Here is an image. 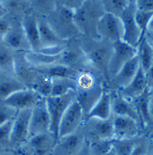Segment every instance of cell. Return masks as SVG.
Here are the masks:
<instances>
[{
  "instance_id": "cell-49",
  "label": "cell",
  "mask_w": 153,
  "mask_h": 155,
  "mask_svg": "<svg viewBox=\"0 0 153 155\" xmlns=\"http://www.w3.org/2000/svg\"><path fill=\"white\" fill-rule=\"evenodd\" d=\"M129 1H130V0H129Z\"/></svg>"
},
{
  "instance_id": "cell-9",
  "label": "cell",
  "mask_w": 153,
  "mask_h": 155,
  "mask_svg": "<svg viewBox=\"0 0 153 155\" xmlns=\"http://www.w3.org/2000/svg\"><path fill=\"white\" fill-rule=\"evenodd\" d=\"M47 132H50V117L45 98H41L31 109L29 137Z\"/></svg>"
},
{
  "instance_id": "cell-44",
  "label": "cell",
  "mask_w": 153,
  "mask_h": 155,
  "mask_svg": "<svg viewBox=\"0 0 153 155\" xmlns=\"http://www.w3.org/2000/svg\"><path fill=\"white\" fill-rule=\"evenodd\" d=\"M148 31H153V17L152 19H151V22H150V24H149Z\"/></svg>"
},
{
  "instance_id": "cell-8",
  "label": "cell",
  "mask_w": 153,
  "mask_h": 155,
  "mask_svg": "<svg viewBox=\"0 0 153 155\" xmlns=\"http://www.w3.org/2000/svg\"><path fill=\"white\" fill-rule=\"evenodd\" d=\"M85 120V114L76 99L64 112L58 129V138L70 135L78 130Z\"/></svg>"
},
{
  "instance_id": "cell-30",
  "label": "cell",
  "mask_w": 153,
  "mask_h": 155,
  "mask_svg": "<svg viewBox=\"0 0 153 155\" xmlns=\"http://www.w3.org/2000/svg\"><path fill=\"white\" fill-rule=\"evenodd\" d=\"M3 9L7 13H23L28 12V10L30 8L28 0H2Z\"/></svg>"
},
{
  "instance_id": "cell-43",
  "label": "cell",
  "mask_w": 153,
  "mask_h": 155,
  "mask_svg": "<svg viewBox=\"0 0 153 155\" xmlns=\"http://www.w3.org/2000/svg\"><path fill=\"white\" fill-rule=\"evenodd\" d=\"M146 37L151 42V44L153 46V31H148L146 34Z\"/></svg>"
},
{
  "instance_id": "cell-32",
  "label": "cell",
  "mask_w": 153,
  "mask_h": 155,
  "mask_svg": "<svg viewBox=\"0 0 153 155\" xmlns=\"http://www.w3.org/2000/svg\"><path fill=\"white\" fill-rule=\"evenodd\" d=\"M136 139H115L112 140V148L116 155H130Z\"/></svg>"
},
{
  "instance_id": "cell-27",
  "label": "cell",
  "mask_w": 153,
  "mask_h": 155,
  "mask_svg": "<svg viewBox=\"0 0 153 155\" xmlns=\"http://www.w3.org/2000/svg\"><path fill=\"white\" fill-rule=\"evenodd\" d=\"M136 55L139 59L140 67L147 72L153 63V47L146 36L141 39L138 43Z\"/></svg>"
},
{
  "instance_id": "cell-1",
  "label": "cell",
  "mask_w": 153,
  "mask_h": 155,
  "mask_svg": "<svg viewBox=\"0 0 153 155\" xmlns=\"http://www.w3.org/2000/svg\"><path fill=\"white\" fill-rule=\"evenodd\" d=\"M79 44L86 56L87 65L91 66L110 82L108 75V64L113 52V42L102 39H93L81 36Z\"/></svg>"
},
{
  "instance_id": "cell-29",
  "label": "cell",
  "mask_w": 153,
  "mask_h": 155,
  "mask_svg": "<svg viewBox=\"0 0 153 155\" xmlns=\"http://www.w3.org/2000/svg\"><path fill=\"white\" fill-rule=\"evenodd\" d=\"M30 8L36 15L47 17L57 6V0H28Z\"/></svg>"
},
{
  "instance_id": "cell-17",
  "label": "cell",
  "mask_w": 153,
  "mask_h": 155,
  "mask_svg": "<svg viewBox=\"0 0 153 155\" xmlns=\"http://www.w3.org/2000/svg\"><path fill=\"white\" fill-rule=\"evenodd\" d=\"M111 109L112 116L129 117L135 120L139 125L141 124L140 117L131 101L125 99L117 90L111 92Z\"/></svg>"
},
{
  "instance_id": "cell-39",
  "label": "cell",
  "mask_w": 153,
  "mask_h": 155,
  "mask_svg": "<svg viewBox=\"0 0 153 155\" xmlns=\"http://www.w3.org/2000/svg\"><path fill=\"white\" fill-rule=\"evenodd\" d=\"M135 1L137 9L153 12V0H135Z\"/></svg>"
},
{
  "instance_id": "cell-6",
  "label": "cell",
  "mask_w": 153,
  "mask_h": 155,
  "mask_svg": "<svg viewBox=\"0 0 153 155\" xmlns=\"http://www.w3.org/2000/svg\"><path fill=\"white\" fill-rule=\"evenodd\" d=\"M97 35L99 39L110 42L122 40L123 27L120 17L105 12L98 22Z\"/></svg>"
},
{
  "instance_id": "cell-16",
  "label": "cell",
  "mask_w": 153,
  "mask_h": 155,
  "mask_svg": "<svg viewBox=\"0 0 153 155\" xmlns=\"http://www.w3.org/2000/svg\"><path fill=\"white\" fill-rule=\"evenodd\" d=\"M20 24L28 41L30 46V50L38 51L41 48V41H40V35H39L38 29V20L37 15L33 12H28L24 14L20 20Z\"/></svg>"
},
{
  "instance_id": "cell-31",
  "label": "cell",
  "mask_w": 153,
  "mask_h": 155,
  "mask_svg": "<svg viewBox=\"0 0 153 155\" xmlns=\"http://www.w3.org/2000/svg\"><path fill=\"white\" fill-rule=\"evenodd\" d=\"M105 12L120 17L123 10L127 7L129 0H99Z\"/></svg>"
},
{
  "instance_id": "cell-33",
  "label": "cell",
  "mask_w": 153,
  "mask_h": 155,
  "mask_svg": "<svg viewBox=\"0 0 153 155\" xmlns=\"http://www.w3.org/2000/svg\"><path fill=\"white\" fill-rule=\"evenodd\" d=\"M135 21L138 26V28L141 31V39L146 36V34L148 32L149 24L153 17L152 12H145L136 8L135 11Z\"/></svg>"
},
{
  "instance_id": "cell-34",
  "label": "cell",
  "mask_w": 153,
  "mask_h": 155,
  "mask_svg": "<svg viewBox=\"0 0 153 155\" xmlns=\"http://www.w3.org/2000/svg\"><path fill=\"white\" fill-rule=\"evenodd\" d=\"M112 140L97 139L93 140L89 148L90 155H106L112 150Z\"/></svg>"
},
{
  "instance_id": "cell-19",
  "label": "cell",
  "mask_w": 153,
  "mask_h": 155,
  "mask_svg": "<svg viewBox=\"0 0 153 155\" xmlns=\"http://www.w3.org/2000/svg\"><path fill=\"white\" fill-rule=\"evenodd\" d=\"M88 127V131L93 140L97 139H114V128L113 120L110 117L107 120H99L96 118H92L86 120Z\"/></svg>"
},
{
  "instance_id": "cell-50",
  "label": "cell",
  "mask_w": 153,
  "mask_h": 155,
  "mask_svg": "<svg viewBox=\"0 0 153 155\" xmlns=\"http://www.w3.org/2000/svg\"><path fill=\"white\" fill-rule=\"evenodd\" d=\"M152 47H153V46H152Z\"/></svg>"
},
{
  "instance_id": "cell-45",
  "label": "cell",
  "mask_w": 153,
  "mask_h": 155,
  "mask_svg": "<svg viewBox=\"0 0 153 155\" xmlns=\"http://www.w3.org/2000/svg\"><path fill=\"white\" fill-rule=\"evenodd\" d=\"M5 15H6V12H5L4 10L0 9V18H2V17H5Z\"/></svg>"
},
{
  "instance_id": "cell-18",
  "label": "cell",
  "mask_w": 153,
  "mask_h": 155,
  "mask_svg": "<svg viewBox=\"0 0 153 155\" xmlns=\"http://www.w3.org/2000/svg\"><path fill=\"white\" fill-rule=\"evenodd\" d=\"M140 68L139 59L137 55L128 61L120 71L111 78L110 83L116 88V90H120L123 87H127L136 75L138 70Z\"/></svg>"
},
{
  "instance_id": "cell-48",
  "label": "cell",
  "mask_w": 153,
  "mask_h": 155,
  "mask_svg": "<svg viewBox=\"0 0 153 155\" xmlns=\"http://www.w3.org/2000/svg\"><path fill=\"white\" fill-rule=\"evenodd\" d=\"M0 155H12V154H10V153H0Z\"/></svg>"
},
{
  "instance_id": "cell-47",
  "label": "cell",
  "mask_w": 153,
  "mask_h": 155,
  "mask_svg": "<svg viewBox=\"0 0 153 155\" xmlns=\"http://www.w3.org/2000/svg\"><path fill=\"white\" fill-rule=\"evenodd\" d=\"M0 9L4 10L3 9V5H2V0H0ZM4 11H5V10H4Z\"/></svg>"
},
{
  "instance_id": "cell-35",
  "label": "cell",
  "mask_w": 153,
  "mask_h": 155,
  "mask_svg": "<svg viewBox=\"0 0 153 155\" xmlns=\"http://www.w3.org/2000/svg\"><path fill=\"white\" fill-rule=\"evenodd\" d=\"M17 113V110L5 104L3 101H0V125L10 120L14 119Z\"/></svg>"
},
{
  "instance_id": "cell-13",
  "label": "cell",
  "mask_w": 153,
  "mask_h": 155,
  "mask_svg": "<svg viewBox=\"0 0 153 155\" xmlns=\"http://www.w3.org/2000/svg\"><path fill=\"white\" fill-rule=\"evenodd\" d=\"M57 138L51 132L29 137L25 145L30 155H49L57 144Z\"/></svg>"
},
{
  "instance_id": "cell-26",
  "label": "cell",
  "mask_w": 153,
  "mask_h": 155,
  "mask_svg": "<svg viewBox=\"0 0 153 155\" xmlns=\"http://www.w3.org/2000/svg\"><path fill=\"white\" fill-rule=\"evenodd\" d=\"M76 78H51V92L49 96H61L70 92H76Z\"/></svg>"
},
{
  "instance_id": "cell-2",
  "label": "cell",
  "mask_w": 153,
  "mask_h": 155,
  "mask_svg": "<svg viewBox=\"0 0 153 155\" xmlns=\"http://www.w3.org/2000/svg\"><path fill=\"white\" fill-rule=\"evenodd\" d=\"M104 13L99 0H85L82 5L74 11V22L81 36L99 39L97 25Z\"/></svg>"
},
{
  "instance_id": "cell-28",
  "label": "cell",
  "mask_w": 153,
  "mask_h": 155,
  "mask_svg": "<svg viewBox=\"0 0 153 155\" xmlns=\"http://www.w3.org/2000/svg\"><path fill=\"white\" fill-rule=\"evenodd\" d=\"M15 51L10 48L0 38V71L14 75Z\"/></svg>"
},
{
  "instance_id": "cell-37",
  "label": "cell",
  "mask_w": 153,
  "mask_h": 155,
  "mask_svg": "<svg viewBox=\"0 0 153 155\" xmlns=\"http://www.w3.org/2000/svg\"><path fill=\"white\" fill-rule=\"evenodd\" d=\"M150 150V143L145 139L136 140L130 155H148Z\"/></svg>"
},
{
  "instance_id": "cell-46",
  "label": "cell",
  "mask_w": 153,
  "mask_h": 155,
  "mask_svg": "<svg viewBox=\"0 0 153 155\" xmlns=\"http://www.w3.org/2000/svg\"><path fill=\"white\" fill-rule=\"evenodd\" d=\"M149 89H150V91H151V94H152V95H153V84H152V85H151V87H150Z\"/></svg>"
},
{
  "instance_id": "cell-41",
  "label": "cell",
  "mask_w": 153,
  "mask_h": 155,
  "mask_svg": "<svg viewBox=\"0 0 153 155\" xmlns=\"http://www.w3.org/2000/svg\"><path fill=\"white\" fill-rule=\"evenodd\" d=\"M146 76H147V82H148V87H151L153 84V63L151 65L150 69L148 70V71L146 72Z\"/></svg>"
},
{
  "instance_id": "cell-36",
  "label": "cell",
  "mask_w": 153,
  "mask_h": 155,
  "mask_svg": "<svg viewBox=\"0 0 153 155\" xmlns=\"http://www.w3.org/2000/svg\"><path fill=\"white\" fill-rule=\"evenodd\" d=\"M13 119L0 125V144H10V138L12 130Z\"/></svg>"
},
{
  "instance_id": "cell-14",
  "label": "cell",
  "mask_w": 153,
  "mask_h": 155,
  "mask_svg": "<svg viewBox=\"0 0 153 155\" xmlns=\"http://www.w3.org/2000/svg\"><path fill=\"white\" fill-rule=\"evenodd\" d=\"M114 138L127 139L135 138L139 132V124L132 118L126 116H112Z\"/></svg>"
},
{
  "instance_id": "cell-38",
  "label": "cell",
  "mask_w": 153,
  "mask_h": 155,
  "mask_svg": "<svg viewBox=\"0 0 153 155\" xmlns=\"http://www.w3.org/2000/svg\"><path fill=\"white\" fill-rule=\"evenodd\" d=\"M85 0H57V5L75 11L82 5Z\"/></svg>"
},
{
  "instance_id": "cell-5",
  "label": "cell",
  "mask_w": 153,
  "mask_h": 155,
  "mask_svg": "<svg viewBox=\"0 0 153 155\" xmlns=\"http://www.w3.org/2000/svg\"><path fill=\"white\" fill-rule=\"evenodd\" d=\"M135 1L130 0L127 7L120 15V19L123 27L122 41L137 48V45L141 41V31L135 21Z\"/></svg>"
},
{
  "instance_id": "cell-25",
  "label": "cell",
  "mask_w": 153,
  "mask_h": 155,
  "mask_svg": "<svg viewBox=\"0 0 153 155\" xmlns=\"http://www.w3.org/2000/svg\"><path fill=\"white\" fill-rule=\"evenodd\" d=\"M150 95H151V91L149 88H147L141 95L130 101L140 117V122H141L140 126L143 128L151 125V121L149 115Z\"/></svg>"
},
{
  "instance_id": "cell-21",
  "label": "cell",
  "mask_w": 153,
  "mask_h": 155,
  "mask_svg": "<svg viewBox=\"0 0 153 155\" xmlns=\"http://www.w3.org/2000/svg\"><path fill=\"white\" fill-rule=\"evenodd\" d=\"M147 88L149 87H148L146 72L140 67L136 75L132 79V81L127 87L117 91L124 97L125 99H127L128 101H131L139 95H141Z\"/></svg>"
},
{
  "instance_id": "cell-3",
  "label": "cell",
  "mask_w": 153,
  "mask_h": 155,
  "mask_svg": "<svg viewBox=\"0 0 153 155\" xmlns=\"http://www.w3.org/2000/svg\"><path fill=\"white\" fill-rule=\"evenodd\" d=\"M50 28L65 41L81 36L74 22V11L57 5L56 8L45 17Z\"/></svg>"
},
{
  "instance_id": "cell-10",
  "label": "cell",
  "mask_w": 153,
  "mask_h": 155,
  "mask_svg": "<svg viewBox=\"0 0 153 155\" xmlns=\"http://www.w3.org/2000/svg\"><path fill=\"white\" fill-rule=\"evenodd\" d=\"M86 136L79 130L70 135L59 137L49 155H77L83 149Z\"/></svg>"
},
{
  "instance_id": "cell-4",
  "label": "cell",
  "mask_w": 153,
  "mask_h": 155,
  "mask_svg": "<svg viewBox=\"0 0 153 155\" xmlns=\"http://www.w3.org/2000/svg\"><path fill=\"white\" fill-rule=\"evenodd\" d=\"M76 99V92H70L61 96L45 98L47 108L50 117V132L58 139V129L64 112Z\"/></svg>"
},
{
  "instance_id": "cell-42",
  "label": "cell",
  "mask_w": 153,
  "mask_h": 155,
  "mask_svg": "<svg viewBox=\"0 0 153 155\" xmlns=\"http://www.w3.org/2000/svg\"><path fill=\"white\" fill-rule=\"evenodd\" d=\"M149 115L151 121V125H153V95L151 94V93L149 99Z\"/></svg>"
},
{
  "instance_id": "cell-7",
  "label": "cell",
  "mask_w": 153,
  "mask_h": 155,
  "mask_svg": "<svg viewBox=\"0 0 153 155\" xmlns=\"http://www.w3.org/2000/svg\"><path fill=\"white\" fill-rule=\"evenodd\" d=\"M112 45L113 52L108 64V75L110 80L128 61L137 54L136 47L128 44L122 40L116 41L112 43Z\"/></svg>"
},
{
  "instance_id": "cell-20",
  "label": "cell",
  "mask_w": 153,
  "mask_h": 155,
  "mask_svg": "<svg viewBox=\"0 0 153 155\" xmlns=\"http://www.w3.org/2000/svg\"><path fill=\"white\" fill-rule=\"evenodd\" d=\"M37 20H38L39 35H40V41H41V48L63 46L69 41H65L58 37L56 35V33L50 28L45 17L37 15Z\"/></svg>"
},
{
  "instance_id": "cell-11",
  "label": "cell",
  "mask_w": 153,
  "mask_h": 155,
  "mask_svg": "<svg viewBox=\"0 0 153 155\" xmlns=\"http://www.w3.org/2000/svg\"><path fill=\"white\" fill-rule=\"evenodd\" d=\"M31 109L19 110L13 119L10 144L14 146L25 145L29 138V122Z\"/></svg>"
},
{
  "instance_id": "cell-12",
  "label": "cell",
  "mask_w": 153,
  "mask_h": 155,
  "mask_svg": "<svg viewBox=\"0 0 153 155\" xmlns=\"http://www.w3.org/2000/svg\"><path fill=\"white\" fill-rule=\"evenodd\" d=\"M41 98L43 97L41 96L34 89L27 87L11 94L3 101L10 107L19 111L24 109H32Z\"/></svg>"
},
{
  "instance_id": "cell-23",
  "label": "cell",
  "mask_w": 153,
  "mask_h": 155,
  "mask_svg": "<svg viewBox=\"0 0 153 155\" xmlns=\"http://www.w3.org/2000/svg\"><path fill=\"white\" fill-rule=\"evenodd\" d=\"M26 61L33 67H43L52 64H62V53L58 55H48L41 51L28 50L24 52Z\"/></svg>"
},
{
  "instance_id": "cell-40",
  "label": "cell",
  "mask_w": 153,
  "mask_h": 155,
  "mask_svg": "<svg viewBox=\"0 0 153 155\" xmlns=\"http://www.w3.org/2000/svg\"><path fill=\"white\" fill-rule=\"evenodd\" d=\"M11 24L5 19V17L0 18V38H2V36L7 32Z\"/></svg>"
},
{
  "instance_id": "cell-22",
  "label": "cell",
  "mask_w": 153,
  "mask_h": 155,
  "mask_svg": "<svg viewBox=\"0 0 153 155\" xmlns=\"http://www.w3.org/2000/svg\"><path fill=\"white\" fill-rule=\"evenodd\" d=\"M112 117L111 109V92L105 87L102 94L93 108L88 112L86 116V120L96 118L99 120H107Z\"/></svg>"
},
{
  "instance_id": "cell-15",
  "label": "cell",
  "mask_w": 153,
  "mask_h": 155,
  "mask_svg": "<svg viewBox=\"0 0 153 155\" xmlns=\"http://www.w3.org/2000/svg\"><path fill=\"white\" fill-rule=\"evenodd\" d=\"M2 41L13 51H28L30 50L28 39L22 28L20 22L16 25H11L7 32L2 36Z\"/></svg>"
},
{
  "instance_id": "cell-24",
  "label": "cell",
  "mask_w": 153,
  "mask_h": 155,
  "mask_svg": "<svg viewBox=\"0 0 153 155\" xmlns=\"http://www.w3.org/2000/svg\"><path fill=\"white\" fill-rule=\"evenodd\" d=\"M27 88L15 75L0 71V101H4L11 94Z\"/></svg>"
}]
</instances>
